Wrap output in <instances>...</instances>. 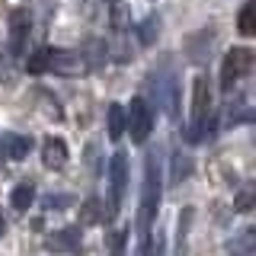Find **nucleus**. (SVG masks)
Segmentation results:
<instances>
[{
	"label": "nucleus",
	"mask_w": 256,
	"mask_h": 256,
	"mask_svg": "<svg viewBox=\"0 0 256 256\" xmlns=\"http://www.w3.org/2000/svg\"><path fill=\"white\" fill-rule=\"evenodd\" d=\"M157 212H160V166H157V157L150 154L148 164H144V189H141V208H138L141 240L150 234V228L157 221Z\"/></svg>",
	"instance_id": "1"
},
{
	"label": "nucleus",
	"mask_w": 256,
	"mask_h": 256,
	"mask_svg": "<svg viewBox=\"0 0 256 256\" xmlns=\"http://www.w3.org/2000/svg\"><path fill=\"white\" fill-rule=\"evenodd\" d=\"M125 132H132L134 144H144L148 134L154 132V109H150L148 96H134L132 106L125 109Z\"/></svg>",
	"instance_id": "2"
},
{
	"label": "nucleus",
	"mask_w": 256,
	"mask_h": 256,
	"mask_svg": "<svg viewBox=\"0 0 256 256\" xmlns=\"http://www.w3.org/2000/svg\"><path fill=\"white\" fill-rule=\"evenodd\" d=\"M250 70H253V52L250 48H230L224 54V64H221V90L230 93L237 80H244Z\"/></svg>",
	"instance_id": "3"
},
{
	"label": "nucleus",
	"mask_w": 256,
	"mask_h": 256,
	"mask_svg": "<svg viewBox=\"0 0 256 256\" xmlns=\"http://www.w3.org/2000/svg\"><path fill=\"white\" fill-rule=\"evenodd\" d=\"M150 86H154V96H157V106L166 112V116L173 118H180V80H176L173 70H164V74H157V77H150L148 80Z\"/></svg>",
	"instance_id": "4"
},
{
	"label": "nucleus",
	"mask_w": 256,
	"mask_h": 256,
	"mask_svg": "<svg viewBox=\"0 0 256 256\" xmlns=\"http://www.w3.org/2000/svg\"><path fill=\"white\" fill-rule=\"evenodd\" d=\"M45 74H58V77H84L90 74L84 54L80 52H52L48 48V64H45Z\"/></svg>",
	"instance_id": "5"
},
{
	"label": "nucleus",
	"mask_w": 256,
	"mask_h": 256,
	"mask_svg": "<svg viewBox=\"0 0 256 256\" xmlns=\"http://www.w3.org/2000/svg\"><path fill=\"white\" fill-rule=\"evenodd\" d=\"M109 186H112V214H116L122 208L125 186H128V154L125 150H116L109 160Z\"/></svg>",
	"instance_id": "6"
},
{
	"label": "nucleus",
	"mask_w": 256,
	"mask_h": 256,
	"mask_svg": "<svg viewBox=\"0 0 256 256\" xmlns=\"http://www.w3.org/2000/svg\"><path fill=\"white\" fill-rule=\"evenodd\" d=\"M29 32H32L29 10H13L10 13V54H22V52H26Z\"/></svg>",
	"instance_id": "7"
},
{
	"label": "nucleus",
	"mask_w": 256,
	"mask_h": 256,
	"mask_svg": "<svg viewBox=\"0 0 256 256\" xmlns=\"http://www.w3.org/2000/svg\"><path fill=\"white\" fill-rule=\"evenodd\" d=\"M45 250H48V253H70V256H80V253H84L80 228H64V230H54V234L45 240Z\"/></svg>",
	"instance_id": "8"
},
{
	"label": "nucleus",
	"mask_w": 256,
	"mask_h": 256,
	"mask_svg": "<svg viewBox=\"0 0 256 256\" xmlns=\"http://www.w3.org/2000/svg\"><path fill=\"white\" fill-rule=\"evenodd\" d=\"M42 164L48 166V170H64L70 160V150H68V141L64 138H54V134H48V138H42Z\"/></svg>",
	"instance_id": "9"
},
{
	"label": "nucleus",
	"mask_w": 256,
	"mask_h": 256,
	"mask_svg": "<svg viewBox=\"0 0 256 256\" xmlns=\"http://www.w3.org/2000/svg\"><path fill=\"white\" fill-rule=\"evenodd\" d=\"M208 106H212V84H208V74H196L192 77V122L205 118Z\"/></svg>",
	"instance_id": "10"
},
{
	"label": "nucleus",
	"mask_w": 256,
	"mask_h": 256,
	"mask_svg": "<svg viewBox=\"0 0 256 256\" xmlns=\"http://www.w3.org/2000/svg\"><path fill=\"white\" fill-rule=\"evenodd\" d=\"M106 221V205H102V198H84L80 202V214H77V224L80 228H96V224H102Z\"/></svg>",
	"instance_id": "11"
},
{
	"label": "nucleus",
	"mask_w": 256,
	"mask_h": 256,
	"mask_svg": "<svg viewBox=\"0 0 256 256\" xmlns=\"http://www.w3.org/2000/svg\"><path fill=\"white\" fill-rule=\"evenodd\" d=\"M106 54H109V61H116V64H128V61L134 58L132 42H128L125 32H116V36H112V42H106Z\"/></svg>",
	"instance_id": "12"
},
{
	"label": "nucleus",
	"mask_w": 256,
	"mask_h": 256,
	"mask_svg": "<svg viewBox=\"0 0 256 256\" xmlns=\"http://www.w3.org/2000/svg\"><path fill=\"white\" fill-rule=\"evenodd\" d=\"M109 26L112 32H125L132 26V6L125 0H109Z\"/></svg>",
	"instance_id": "13"
},
{
	"label": "nucleus",
	"mask_w": 256,
	"mask_h": 256,
	"mask_svg": "<svg viewBox=\"0 0 256 256\" xmlns=\"http://www.w3.org/2000/svg\"><path fill=\"white\" fill-rule=\"evenodd\" d=\"M253 246H256V230L246 228L234 240H228V256H253Z\"/></svg>",
	"instance_id": "14"
},
{
	"label": "nucleus",
	"mask_w": 256,
	"mask_h": 256,
	"mask_svg": "<svg viewBox=\"0 0 256 256\" xmlns=\"http://www.w3.org/2000/svg\"><path fill=\"white\" fill-rule=\"evenodd\" d=\"M84 61H86V68L90 70H100L102 64L109 61V54H106V42H100V38H90V42L84 45Z\"/></svg>",
	"instance_id": "15"
},
{
	"label": "nucleus",
	"mask_w": 256,
	"mask_h": 256,
	"mask_svg": "<svg viewBox=\"0 0 256 256\" xmlns=\"http://www.w3.org/2000/svg\"><path fill=\"white\" fill-rule=\"evenodd\" d=\"M4 148H6V157L26 160L29 150H32V138H29V134H6V138H4Z\"/></svg>",
	"instance_id": "16"
},
{
	"label": "nucleus",
	"mask_w": 256,
	"mask_h": 256,
	"mask_svg": "<svg viewBox=\"0 0 256 256\" xmlns=\"http://www.w3.org/2000/svg\"><path fill=\"white\" fill-rule=\"evenodd\" d=\"M106 118H109V138L112 141H122V134H125V106H118V102H109V112H106Z\"/></svg>",
	"instance_id": "17"
},
{
	"label": "nucleus",
	"mask_w": 256,
	"mask_h": 256,
	"mask_svg": "<svg viewBox=\"0 0 256 256\" xmlns=\"http://www.w3.org/2000/svg\"><path fill=\"white\" fill-rule=\"evenodd\" d=\"M237 32L246 38L256 36V4L253 0H246L244 6H240V16H237Z\"/></svg>",
	"instance_id": "18"
},
{
	"label": "nucleus",
	"mask_w": 256,
	"mask_h": 256,
	"mask_svg": "<svg viewBox=\"0 0 256 256\" xmlns=\"http://www.w3.org/2000/svg\"><path fill=\"white\" fill-rule=\"evenodd\" d=\"M189 173H192V157L182 154V150H176L173 164H170V182H173V186H180L182 180H189Z\"/></svg>",
	"instance_id": "19"
},
{
	"label": "nucleus",
	"mask_w": 256,
	"mask_h": 256,
	"mask_svg": "<svg viewBox=\"0 0 256 256\" xmlns=\"http://www.w3.org/2000/svg\"><path fill=\"white\" fill-rule=\"evenodd\" d=\"M32 202H36V189H32V182H20L13 192H10V205L16 212H29Z\"/></svg>",
	"instance_id": "20"
},
{
	"label": "nucleus",
	"mask_w": 256,
	"mask_h": 256,
	"mask_svg": "<svg viewBox=\"0 0 256 256\" xmlns=\"http://www.w3.org/2000/svg\"><path fill=\"white\" fill-rule=\"evenodd\" d=\"M157 36H160V16H148V20H141L138 42L141 45H157Z\"/></svg>",
	"instance_id": "21"
},
{
	"label": "nucleus",
	"mask_w": 256,
	"mask_h": 256,
	"mask_svg": "<svg viewBox=\"0 0 256 256\" xmlns=\"http://www.w3.org/2000/svg\"><path fill=\"white\" fill-rule=\"evenodd\" d=\"M253 205H256V189L253 186H244V189L237 192V198H234V212L237 214H250Z\"/></svg>",
	"instance_id": "22"
},
{
	"label": "nucleus",
	"mask_w": 256,
	"mask_h": 256,
	"mask_svg": "<svg viewBox=\"0 0 256 256\" xmlns=\"http://www.w3.org/2000/svg\"><path fill=\"white\" fill-rule=\"evenodd\" d=\"M192 218H196V212L192 208H186V212L180 214V246H176V253H186V234H189V228H192Z\"/></svg>",
	"instance_id": "23"
},
{
	"label": "nucleus",
	"mask_w": 256,
	"mask_h": 256,
	"mask_svg": "<svg viewBox=\"0 0 256 256\" xmlns=\"http://www.w3.org/2000/svg\"><path fill=\"white\" fill-rule=\"evenodd\" d=\"M36 96H38V102H42V109L48 112V116H52L54 122H61V118H64V112H61L58 102H52V93H48V90H36Z\"/></svg>",
	"instance_id": "24"
},
{
	"label": "nucleus",
	"mask_w": 256,
	"mask_h": 256,
	"mask_svg": "<svg viewBox=\"0 0 256 256\" xmlns=\"http://www.w3.org/2000/svg\"><path fill=\"white\" fill-rule=\"evenodd\" d=\"M45 64H48V48H42V52H36V54H29L26 70H29L32 77H38V74H45Z\"/></svg>",
	"instance_id": "25"
},
{
	"label": "nucleus",
	"mask_w": 256,
	"mask_h": 256,
	"mask_svg": "<svg viewBox=\"0 0 256 256\" xmlns=\"http://www.w3.org/2000/svg\"><path fill=\"white\" fill-rule=\"evenodd\" d=\"M160 250H164L160 237H154V234H148V237H144V246H141V253H144V256H160Z\"/></svg>",
	"instance_id": "26"
},
{
	"label": "nucleus",
	"mask_w": 256,
	"mask_h": 256,
	"mask_svg": "<svg viewBox=\"0 0 256 256\" xmlns=\"http://www.w3.org/2000/svg\"><path fill=\"white\" fill-rule=\"evenodd\" d=\"M125 244H128V230H118V234L112 237V250H109V256H125Z\"/></svg>",
	"instance_id": "27"
},
{
	"label": "nucleus",
	"mask_w": 256,
	"mask_h": 256,
	"mask_svg": "<svg viewBox=\"0 0 256 256\" xmlns=\"http://www.w3.org/2000/svg\"><path fill=\"white\" fill-rule=\"evenodd\" d=\"M70 205V196H48L45 198V208L52 212V208H68Z\"/></svg>",
	"instance_id": "28"
},
{
	"label": "nucleus",
	"mask_w": 256,
	"mask_h": 256,
	"mask_svg": "<svg viewBox=\"0 0 256 256\" xmlns=\"http://www.w3.org/2000/svg\"><path fill=\"white\" fill-rule=\"evenodd\" d=\"M6 230V214H4V208H0V234Z\"/></svg>",
	"instance_id": "29"
},
{
	"label": "nucleus",
	"mask_w": 256,
	"mask_h": 256,
	"mask_svg": "<svg viewBox=\"0 0 256 256\" xmlns=\"http://www.w3.org/2000/svg\"><path fill=\"white\" fill-rule=\"evenodd\" d=\"M4 160H6V148H4V138H0V166H4Z\"/></svg>",
	"instance_id": "30"
}]
</instances>
